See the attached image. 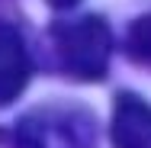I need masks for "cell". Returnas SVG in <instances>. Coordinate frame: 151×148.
<instances>
[{
	"label": "cell",
	"instance_id": "cell-2",
	"mask_svg": "<svg viewBox=\"0 0 151 148\" xmlns=\"http://www.w3.org/2000/svg\"><path fill=\"white\" fill-rule=\"evenodd\" d=\"M52 52L58 68L68 77L77 81H103L109 71V55H113V32L109 23L96 13L64 19L48 29Z\"/></svg>",
	"mask_w": 151,
	"mask_h": 148
},
{
	"label": "cell",
	"instance_id": "cell-3",
	"mask_svg": "<svg viewBox=\"0 0 151 148\" xmlns=\"http://www.w3.org/2000/svg\"><path fill=\"white\" fill-rule=\"evenodd\" d=\"M32 77V55L16 26L0 19V106L19 100Z\"/></svg>",
	"mask_w": 151,
	"mask_h": 148
},
{
	"label": "cell",
	"instance_id": "cell-5",
	"mask_svg": "<svg viewBox=\"0 0 151 148\" xmlns=\"http://www.w3.org/2000/svg\"><path fill=\"white\" fill-rule=\"evenodd\" d=\"M125 55L135 64L151 68V13L132 19V26L125 32Z\"/></svg>",
	"mask_w": 151,
	"mask_h": 148
},
{
	"label": "cell",
	"instance_id": "cell-1",
	"mask_svg": "<svg viewBox=\"0 0 151 148\" xmlns=\"http://www.w3.org/2000/svg\"><path fill=\"white\" fill-rule=\"evenodd\" d=\"M6 148H96V119L84 106H35L3 132Z\"/></svg>",
	"mask_w": 151,
	"mask_h": 148
},
{
	"label": "cell",
	"instance_id": "cell-6",
	"mask_svg": "<svg viewBox=\"0 0 151 148\" xmlns=\"http://www.w3.org/2000/svg\"><path fill=\"white\" fill-rule=\"evenodd\" d=\"M48 6H55V10H71V6H77L81 0H45Z\"/></svg>",
	"mask_w": 151,
	"mask_h": 148
},
{
	"label": "cell",
	"instance_id": "cell-4",
	"mask_svg": "<svg viewBox=\"0 0 151 148\" xmlns=\"http://www.w3.org/2000/svg\"><path fill=\"white\" fill-rule=\"evenodd\" d=\"M109 139H113V148H151V103L148 100L122 90L113 103Z\"/></svg>",
	"mask_w": 151,
	"mask_h": 148
}]
</instances>
